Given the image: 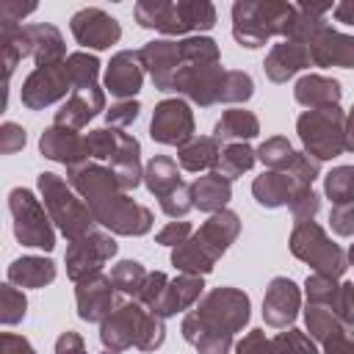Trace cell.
Instances as JSON below:
<instances>
[{"label": "cell", "instance_id": "11a10c76", "mask_svg": "<svg viewBox=\"0 0 354 354\" xmlns=\"http://www.w3.org/2000/svg\"><path fill=\"white\" fill-rule=\"evenodd\" d=\"M33 11H36L33 3L30 6H19V3H11V0L0 3V19H6V22H22V17H28Z\"/></svg>", "mask_w": 354, "mask_h": 354}, {"label": "cell", "instance_id": "d6986e66", "mask_svg": "<svg viewBox=\"0 0 354 354\" xmlns=\"http://www.w3.org/2000/svg\"><path fill=\"white\" fill-rule=\"evenodd\" d=\"M39 149L44 158L64 163L66 169H75V166H83L91 160V149H88L86 136H80L77 130H69V127H58V124H53L41 133Z\"/></svg>", "mask_w": 354, "mask_h": 354}, {"label": "cell", "instance_id": "1f68e13d", "mask_svg": "<svg viewBox=\"0 0 354 354\" xmlns=\"http://www.w3.org/2000/svg\"><path fill=\"white\" fill-rule=\"evenodd\" d=\"M221 158V141L213 136H194L185 147L177 149V163L185 171H205V169H216Z\"/></svg>", "mask_w": 354, "mask_h": 354}, {"label": "cell", "instance_id": "74e56055", "mask_svg": "<svg viewBox=\"0 0 354 354\" xmlns=\"http://www.w3.org/2000/svg\"><path fill=\"white\" fill-rule=\"evenodd\" d=\"M257 160L263 163V166H268L271 171H288L290 169V163L296 160V149H293V144L285 138V136H271V138H266L257 149Z\"/></svg>", "mask_w": 354, "mask_h": 354}, {"label": "cell", "instance_id": "52a82bcc", "mask_svg": "<svg viewBox=\"0 0 354 354\" xmlns=\"http://www.w3.org/2000/svg\"><path fill=\"white\" fill-rule=\"evenodd\" d=\"M36 183H39V194L44 199V207H47L53 224L64 232V238L69 243L94 230L97 221H94L88 205L80 199V194L64 177H58L53 171H41L36 177Z\"/></svg>", "mask_w": 354, "mask_h": 354}, {"label": "cell", "instance_id": "7bdbcfd3", "mask_svg": "<svg viewBox=\"0 0 354 354\" xmlns=\"http://www.w3.org/2000/svg\"><path fill=\"white\" fill-rule=\"evenodd\" d=\"M288 207H290L296 224H299V221H313V216H315L318 207H321V199H318V194H315L310 185H299V188L293 191Z\"/></svg>", "mask_w": 354, "mask_h": 354}, {"label": "cell", "instance_id": "e0dca14e", "mask_svg": "<svg viewBox=\"0 0 354 354\" xmlns=\"http://www.w3.org/2000/svg\"><path fill=\"white\" fill-rule=\"evenodd\" d=\"M138 55H141V64H144V69L149 72V77H152V83H155L158 91H171L174 75H177L183 66H188V61H185V55H183V47H180V41H174V39H155V41H147V44L138 50Z\"/></svg>", "mask_w": 354, "mask_h": 354}, {"label": "cell", "instance_id": "83f0119b", "mask_svg": "<svg viewBox=\"0 0 354 354\" xmlns=\"http://www.w3.org/2000/svg\"><path fill=\"white\" fill-rule=\"evenodd\" d=\"M191 199H194V207H199L202 213H210V216L218 210H227V202L232 199V180L221 177L218 171L196 177L191 183Z\"/></svg>", "mask_w": 354, "mask_h": 354}, {"label": "cell", "instance_id": "603a6c76", "mask_svg": "<svg viewBox=\"0 0 354 354\" xmlns=\"http://www.w3.org/2000/svg\"><path fill=\"white\" fill-rule=\"evenodd\" d=\"M313 66H343L354 69V36H346L335 28H324L310 41Z\"/></svg>", "mask_w": 354, "mask_h": 354}, {"label": "cell", "instance_id": "4316f807", "mask_svg": "<svg viewBox=\"0 0 354 354\" xmlns=\"http://www.w3.org/2000/svg\"><path fill=\"white\" fill-rule=\"evenodd\" d=\"M293 97L299 105H304L307 111H318V108H335L340 105L343 88L335 77H324V75H304L296 80Z\"/></svg>", "mask_w": 354, "mask_h": 354}, {"label": "cell", "instance_id": "484cf974", "mask_svg": "<svg viewBox=\"0 0 354 354\" xmlns=\"http://www.w3.org/2000/svg\"><path fill=\"white\" fill-rule=\"evenodd\" d=\"M28 41H30V58L36 61V66H53V64H64L66 55V44L64 36L55 25L50 22H36V25H25Z\"/></svg>", "mask_w": 354, "mask_h": 354}, {"label": "cell", "instance_id": "3957f363", "mask_svg": "<svg viewBox=\"0 0 354 354\" xmlns=\"http://www.w3.org/2000/svg\"><path fill=\"white\" fill-rule=\"evenodd\" d=\"M241 235V218L232 210L213 213L185 243L171 249V266L183 274L205 277L213 271L216 260L235 243Z\"/></svg>", "mask_w": 354, "mask_h": 354}, {"label": "cell", "instance_id": "cb8c5ba5", "mask_svg": "<svg viewBox=\"0 0 354 354\" xmlns=\"http://www.w3.org/2000/svg\"><path fill=\"white\" fill-rule=\"evenodd\" d=\"M100 111H105V91L88 88V91H72L64 105L55 111V124L58 127H69V130H80L86 127Z\"/></svg>", "mask_w": 354, "mask_h": 354}, {"label": "cell", "instance_id": "f907efd6", "mask_svg": "<svg viewBox=\"0 0 354 354\" xmlns=\"http://www.w3.org/2000/svg\"><path fill=\"white\" fill-rule=\"evenodd\" d=\"M329 224L337 235H354V205H335L329 213Z\"/></svg>", "mask_w": 354, "mask_h": 354}, {"label": "cell", "instance_id": "5b68a950", "mask_svg": "<svg viewBox=\"0 0 354 354\" xmlns=\"http://www.w3.org/2000/svg\"><path fill=\"white\" fill-rule=\"evenodd\" d=\"M296 22V3L279 0H238L232 6V36L241 47L257 50L271 36H290Z\"/></svg>", "mask_w": 354, "mask_h": 354}, {"label": "cell", "instance_id": "5bb4252c", "mask_svg": "<svg viewBox=\"0 0 354 354\" xmlns=\"http://www.w3.org/2000/svg\"><path fill=\"white\" fill-rule=\"evenodd\" d=\"M72 91V80L66 72V61L64 64H53V66H36L25 83H22V105L30 111H41L58 100H66V94Z\"/></svg>", "mask_w": 354, "mask_h": 354}, {"label": "cell", "instance_id": "ffe728a7", "mask_svg": "<svg viewBox=\"0 0 354 354\" xmlns=\"http://www.w3.org/2000/svg\"><path fill=\"white\" fill-rule=\"evenodd\" d=\"M113 282L111 277H105L102 271L94 274V277H86L83 282H77L75 288V301H77V315L88 324H102L111 310L116 307V299H113Z\"/></svg>", "mask_w": 354, "mask_h": 354}, {"label": "cell", "instance_id": "277c9868", "mask_svg": "<svg viewBox=\"0 0 354 354\" xmlns=\"http://www.w3.org/2000/svg\"><path fill=\"white\" fill-rule=\"evenodd\" d=\"M100 340L111 351L138 348V351H155L166 340L163 318L147 310L141 301L122 299L111 310V315L100 324Z\"/></svg>", "mask_w": 354, "mask_h": 354}, {"label": "cell", "instance_id": "9f6ffc18", "mask_svg": "<svg viewBox=\"0 0 354 354\" xmlns=\"http://www.w3.org/2000/svg\"><path fill=\"white\" fill-rule=\"evenodd\" d=\"M332 14H335L337 22H343V25H354V0H343V3H337V6L332 8Z\"/></svg>", "mask_w": 354, "mask_h": 354}, {"label": "cell", "instance_id": "680465c9", "mask_svg": "<svg viewBox=\"0 0 354 354\" xmlns=\"http://www.w3.org/2000/svg\"><path fill=\"white\" fill-rule=\"evenodd\" d=\"M348 263L354 266V243H351V249H348Z\"/></svg>", "mask_w": 354, "mask_h": 354}, {"label": "cell", "instance_id": "7c38bea8", "mask_svg": "<svg viewBox=\"0 0 354 354\" xmlns=\"http://www.w3.org/2000/svg\"><path fill=\"white\" fill-rule=\"evenodd\" d=\"M116 241L102 232V230H91L83 238L72 241L66 246V277L77 285L86 277H94L102 271V266L116 254Z\"/></svg>", "mask_w": 354, "mask_h": 354}, {"label": "cell", "instance_id": "8d00e7d4", "mask_svg": "<svg viewBox=\"0 0 354 354\" xmlns=\"http://www.w3.org/2000/svg\"><path fill=\"white\" fill-rule=\"evenodd\" d=\"M66 72H69V80H72V91H88V88H97V75H100V58L80 50V53H72L66 58Z\"/></svg>", "mask_w": 354, "mask_h": 354}, {"label": "cell", "instance_id": "f5cc1de1", "mask_svg": "<svg viewBox=\"0 0 354 354\" xmlns=\"http://www.w3.org/2000/svg\"><path fill=\"white\" fill-rule=\"evenodd\" d=\"M335 313H337L348 326H354V282H343V285H340V299H337Z\"/></svg>", "mask_w": 354, "mask_h": 354}, {"label": "cell", "instance_id": "8fae6325", "mask_svg": "<svg viewBox=\"0 0 354 354\" xmlns=\"http://www.w3.org/2000/svg\"><path fill=\"white\" fill-rule=\"evenodd\" d=\"M227 75H230V69H224L218 64L183 66L171 80V91L174 94H185L191 102H196L202 108H210V105L224 102Z\"/></svg>", "mask_w": 354, "mask_h": 354}, {"label": "cell", "instance_id": "d6a6232c", "mask_svg": "<svg viewBox=\"0 0 354 354\" xmlns=\"http://www.w3.org/2000/svg\"><path fill=\"white\" fill-rule=\"evenodd\" d=\"M0 53H3V69H6V86H8L19 61L30 55V41H28L25 25L0 19Z\"/></svg>", "mask_w": 354, "mask_h": 354}, {"label": "cell", "instance_id": "8992f818", "mask_svg": "<svg viewBox=\"0 0 354 354\" xmlns=\"http://www.w3.org/2000/svg\"><path fill=\"white\" fill-rule=\"evenodd\" d=\"M136 22L166 36L210 30L216 25V6L207 0H141L133 8Z\"/></svg>", "mask_w": 354, "mask_h": 354}, {"label": "cell", "instance_id": "ee69618b", "mask_svg": "<svg viewBox=\"0 0 354 354\" xmlns=\"http://www.w3.org/2000/svg\"><path fill=\"white\" fill-rule=\"evenodd\" d=\"M138 111H141V105H138V100H119L116 105H111V111H105V122H108V127H130L136 119H138Z\"/></svg>", "mask_w": 354, "mask_h": 354}, {"label": "cell", "instance_id": "ac0fdd59", "mask_svg": "<svg viewBox=\"0 0 354 354\" xmlns=\"http://www.w3.org/2000/svg\"><path fill=\"white\" fill-rule=\"evenodd\" d=\"M301 307V290L288 277H274L263 296V321L271 329H288Z\"/></svg>", "mask_w": 354, "mask_h": 354}, {"label": "cell", "instance_id": "ab89813d", "mask_svg": "<svg viewBox=\"0 0 354 354\" xmlns=\"http://www.w3.org/2000/svg\"><path fill=\"white\" fill-rule=\"evenodd\" d=\"M324 191L332 205H354V166H335L324 177Z\"/></svg>", "mask_w": 354, "mask_h": 354}, {"label": "cell", "instance_id": "d4e9b609", "mask_svg": "<svg viewBox=\"0 0 354 354\" xmlns=\"http://www.w3.org/2000/svg\"><path fill=\"white\" fill-rule=\"evenodd\" d=\"M202 290H205L202 277L180 274V277H174V279H169V282H166V288H163V293H160L158 304L152 307V313H155V315H160V318L177 315V313H183V310L194 307V304H196V299L202 296Z\"/></svg>", "mask_w": 354, "mask_h": 354}, {"label": "cell", "instance_id": "6f0895ef", "mask_svg": "<svg viewBox=\"0 0 354 354\" xmlns=\"http://www.w3.org/2000/svg\"><path fill=\"white\" fill-rule=\"evenodd\" d=\"M346 152H354V105L346 113Z\"/></svg>", "mask_w": 354, "mask_h": 354}, {"label": "cell", "instance_id": "f35d334b", "mask_svg": "<svg viewBox=\"0 0 354 354\" xmlns=\"http://www.w3.org/2000/svg\"><path fill=\"white\" fill-rule=\"evenodd\" d=\"M304 293H307V304L315 307H329L335 313L337 299H340V285L335 277H324V274H310L304 279Z\"/></svg>", "mask_w": 354, "mask_h": 354}, {"label": "cell", "instance_id": "681fc988", "mask_svg": "<svg viewBox=\"0 0 354 354\" xmlns=\"http://www.w3.org/2000/svg\"><path fill=\"white\" fill-rule=\"evenodd\" d=\"M191 235H194V232H191V224H188V221H169V224L155 235V241H158L160 246H180V243H185Z\"/></svg>", "mask_w": 354, "mask_h": 354}, {"label": "cell", "instance_id": "b9f144b4", "mask_svg": "<svg viewBox=\"0 0 354 354\" xmlns=\"http://www.w3.org/2000/svg\"><path fill=\"white\" fill-rule=\"evenodd\" d=\"M271 340H274V354H318L313 337L304 335L301 329H293V326L274 335Z\"/></svg>", "mask_w": 354, "mask_h": 354}, {"label": "cell", "instance_id": "2e32d148", "mask_svg": "<svg viewBox=\"0 0 354 354\" xmlns=\"http://www.w3.org/2000/svg\"><path fill=\"white\" fill-rule=\"evenodd\" d=\"M69 28H72L75 41L86 50H108L111 44H116L122 39L119 22L111 14H105L102 8H94V6L75 11L72 19H69Z\"/></svg>", "mask_w": 354, "mask_h": 354}, {"label": "cell", "instance_id": "c3c4849f", "mask_svg": "<svg viewBox=\"0 0 354 354\" xmlns=\"http://www.w3.org/2000/svg\"><path fill=\"white\" fill-rule=\"evenodd\" d=\"M166 282H169V277H166L163 271H149V277H147V282H144V288H141V293H138L136 301H141L147 310H152V307L158 304V299H160Z\"/></svg>", "mask_w": 354, "mask_h": 354}, {"label": "cell", "instance_id": "7a4b0ae2", "mask_svg": "<svg viewBox=\"0 0 354 354\" xmlns=\"http://www.w3.org/2000/svg\"><path fill=\"white\" fill-rule=\"evenodd\" d=\"M249 296L238 288H213L183 318V337L199 354H230L232 335L249 321Z\"/></svg>", "mask_w": 354, "mask_h": 354}, {"label": "cell", "instance_id": "7dc6e473", "mask_svg": "<svg viewBox=\"0 0 354 354\" xmlns=\"http://www.w3.org/2000/svg\"><path fill=\"white\" fill-rule=\"evenodd\" d=\"M235 354H274V340L266 337L263 329H252L243 335V340L235 346Z\"/></svg>", "mask_w": 354, "mask_h": 354}, {"label": "cell", "instance_id": "6da1fadb", "mask_svg": "<svg viewBox=\"0 0 354 354\" xmlns=\"http://www.w3.org/2000/svg\"><path fill=\"white\" fill-rule=\"evenodd\" d=\"M66 183L80 194V199L88 205L97 224L116 235H147L152 230V213L149 207L133 202L127 191L116 183L113 171L97 160H88L83 166L66 169Z\"/></svg>", "mask_w": 354, "mask_h": 354}, {"label": "cell", "instance_id": "bcb514c9", "mask_svg": "<svg viewBox=\"0 0 354 354\" xmlns=\"http://www.w3.org/2000/svg\"><path fill=\"white\" fill-rule=\"evenodd\" d=\"M25 141H28V136H25V127H22V124H17V122H3V127H0V152H3V155L19 152V149L25 147Z\"/></svg>", "mask_w": 354, "mask_h": 354}, {"label": "cell", "instance_id": "9a60e30c", "mask_svg": "<svg viewBox=\"0 0 354 354\" xmlns=\"http://www.w3.org/2000/svg\"><path fill=\"white\" fill-rule=\"evenodd\" d=\"M304 321L310 337L324 346V354H354V326H348L337 313L307 304Z\"/></svg>", "mask_w": 354, "mask_h": 354}, {"label": "cell", "instance_id": "816d5d0a", "mask_svg": "<svg viewBox=\"0 0 354 354\" xmlns=\"http://www.w3.org/2000/svg\"><path fill=\"white\" fill-rule=\"evenodd\" d=\"M0 354H36V348L30 346L28 337L14 335V332H3L0 335Z\"/></svg>", "mask_w": 354, "mask_h": 354}, {"label": "cell", "instance_id": "60d3db41", "mask_svg": "<svg viewBox=\"0 0 354 354\" xmlns=\"http://www.w3.org/2000/svg\"><path fill=\"white\" fill-rule=\"evenodd\" d=\"M25 313H28V299H25V293L17 290L11 282L0 285V321H3L6 326H14V324H19V321L25 318Z\"/></svg>", "mask_w": 354, "mask_h": 354}, {"label": "cell", "instance_id": "30bf717a", "mask_svg": "<svg viewBox=\"0 0 354 354\" xmlns=\"http://www.w3.org/2000/svg\"><path fill=\"white\" fill-rule=\"evenodd\" d=\"M8 210L14 216V235L22 246L53 252V246H55L53 218H50L47 207L33 196V191L14 188L8 194Z\"/></svg>", "mask_w": 354, "mask_h": 354}, {"label": "cell", "instance_id": "f546056e", "mask_svg": "<svg viewBox=\"0 0 354 354\" xmlns=\"http://www.w3.org/2000/svg\"><path fill=\"white\" fill-rule=\"evenodd\" d=\"M55 263L50 257L25 254L8 266V282L17 288H44L55 279Z\"/></svg>", "mask_w": 354, "mask_h": 354}, {"label": "cell", "instance_id": "4fadbf2b", "mask_svg": "<svg viewBox=\"0 0 354 354\" xmlns=\"http://www.w3.org/2000/svg\"><path fill=\"white\" fill-rule=\"evenodd\" d=\"M149 136L158 144L166 147H185L194 138V113L191 105L180 97L174 100H163L155 105L152 111V122H149Z\"/></svg>", "mask_w": 354, "mask_h": 354}, {"label": "cell", "instance_id": "db71d44e", "mask_svg": "<svg viewBox=\"0 0 354 354\" xmlns=\"http://www.w3.org/2000/svg\"><path fill=\"white\" fill-rule=\"evenodd\" d=\"M55 354H88V351H86L83 337H80L77 332L66 329V332H64V335L55 340Z\"/></svg>", "mask_w": 354, "mask_h": 354}, {"label": "cell", "instance_id": "4dcf8cb0", "mask_svg": "<svg viewBox=\"0 0 354 354\" xmlns=\"http://www.w3.org/2000/svg\"><path fill=\"white\" fill-rule=\"evenodd\" d=\"M144 185H147V191H149L158 202L166 199L169 194H174V191L183 185V177H180L177 163H174L169 155H155V158L144 166Z\"/></svg>", "mask_w": 354, "mask_h": 354}, {"label": "cell", "instance_id": "7402d4cb", "mask_svg": "<svg viewBox=\"0 0 354 354\" xmlns=\"http://www.w3.org/2000/svg\"><path fill=\"white\" fill-rule=\"evenodd\" d=\"M310 64H313V58H310V47H307V44L282 39V41L274 44L271 53L266 55L263 69H266V77H268L271 83H288L296 72L307 69Z\"/></svg>", "mask_w": 354, "mask_h": 354}, {"label": "cell", "instance_id": "f6af8a7d", "mask_svg": "<svg viewBox=\"0 0 354 354\" xmlns=\"http://www.w3.org/2000/svg\"><path fill=\"white\" fill-rule=\"evenodd\" d=\"M194 207V199H191V185H180L174 194H169L166 199H160V210L169 216V218H183L188 210Z\"/></svg>", "mask_w": 354, "mask_h": 354}, {"label": "cell", "instance_id": "f1b7e54d", "mask_svg": "<svg viewBox=\"0 0 354 354\" xmlns=\"http://www.w3.org/2000/svg\"><path fill=\"white\" fill-rule=\"evenodd\" d=\"M296 188H299V183L288 171H271V169L263 171L260 177H254V183H252V194H254L257 205H263V207L288 205Z\"/></svg>", "mask_w": 354, "mask_h": 354}, {"label": "cell", "instance_id": "ba28073f", "mask_svg": "<svg viewBox=\"0 0 354 354\" xmlns=\"http://www.w3.org/2000/svg\"><path fill=\"white\" fill-rule=\"evenodd\" d=\"M296 133L304 152L315 160H332L346 152V113L340 105L304 111L296 119Z\"/></svg>", "mask_w": 354, "mask_h": 354}, {"label": "cell", "instance_id": "836d02e7", "mask_svg": "<svg viewBox=\"0 0 354 354\" xmlns=\"http://www.w3.org/2000/svg\"><path fill=\"white\" fill-rule=\"evenodd\" d=\"M260 133V122L252 111H243V108H230L221 113V119L216 122L213 127V138L218 141H249Z\"/></svg>", "mask_w": 354, "mask_h": 354}, {"label": "cell", "instance_id": "9c48e42d", "mask_svg": "<svg viewBox=\"0 0 354 354\" xmlns=\"http://www.w3.org/2000/svg\"><path fill=\"white\" fill-rule=\"evenodd\" d=\"M290 252L301 263H307L315 274L324 277H343L348 268V254L332 243V238L315 224V221H299L290 232Z\"/></svg>", "mask_w": 354, "mask_h": 354}, {"label": "cell", "instance_id": "44dd1931", "mask_svg": "<svg viewBox=\"0 0 354 354\" xmlns=\"http://www.w3.org/2000/svg\"><path fill=\"white\" fill-rule=\"evenodd\" d=\"M144 83V64L138 50H122L111 58L105 69V91L119 100H133Z\"/></svg>", "mask_w": 354, "mask_h": 354}, {"label": "cell", "instance_id": "d590c367", "mask_svg": "<svg viewBox=\"0 0 354 354\" xmlns=\"http://www.w3.org/2000/svg\"><path fill=\"white\" fill-rule=\"evenodd\" d=\"M149 271L138 263V260H119L113 268H111V282L113 288L124 296V299H138L144 282H147Z\"/></svg>", "mask_w": 354, "mask_h": 354}, {"label": "cell", "instance_id": "91938a15", "mask_svg": "<svg viewBox=\"0 0 354 354\" xmlns=\"http://www.w3.org/2000/svg\"><path fill=\"white\" fill-rule=\"evenodd\" d=\"M100 354H119V351H111V348H105V351H100Z\"/></svg>", "mask_w": 354, "mask_h": 354}, {"label": "cell", "instance_id": "e575fe53", "mask_svg": "<svg viewBox=\"0 0 354 354\" xmlns=\"http://www.w3.org/2000/svg\"><path fill=\"white\" fill-rule=\"evenodd\" d=\"M254 160H257V152H254L246 141H235V144H227V147L221 149V158H218L216 171H218L221 177H227V180H235V177H241L243 171H249V169L254 166Z\"/></svg>", "mask_w": 354, "mask_h": 354}]
</instances>
